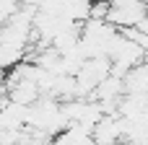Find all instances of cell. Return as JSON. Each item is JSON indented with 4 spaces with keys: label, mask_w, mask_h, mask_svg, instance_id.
Returning <instances> with one entry per match:
<instances>
[{
    "label": "cell",
    "mask_w": 148,
    "mask_h": 145,
    "mask_svg": "<svg viewBox=\"0 0 148 145\" xmlns=\"http://www.w3.org/2000/svg\"><path fill=\"white\" fill-rule=\"evenodd\" d=\"M109 75H112V60H109V57H88V60H83L81 70L75 73L81 96H83V99H91L94 91H96Z\"/></svg>",
    "instance_id": "cell-1"
},
{
    "label": "cell",
    "mask_w": 148,
    "mask_h": 145,
    "mask_svg": "<svg viewBox=\"0 0 148 145\" xmlns=\"http://www.w3.org/2000/svg\"><path fill=\"white\" fill-rule=\"evenodd\" d=\"M94 143L96 145H114L120 140H125V122L120 114H104L96 127H94Z\"/></svg>",
    "instance_id": "cell-2"
},
{
    "label": "cell",
    "mask_w": 148,
    "mask_h": 145,
    "mask_svg": "<svg viewBox=\"0 0 148 145\" xmlns=\"http://www.w3.org/2000/svg\"><path fill=\"white\" fill-rule=\"evenodd\" d=\"M52 145H96V143H94L91 130L78 127V125H70V127H65L60 135L52 138Z\"/></svg>",
    "instance_id": "cell-3"
},
{
    "label": "cell",
    "mask_w": 148,
    "mask_h": 145,
    "mask_svg": "<svg viewBox=\"0 0 148 145\" xmlns=\"http://www.w3.org/2000/svg\"><path fill=\"white\" fill-rule=\"evenodd\" d=\"M125 93H146L148 96V62H140L125 75Z\"/></svg>",
    "instance_id": "cell-4"
},
{
    "label": "cell",
    "mask_w": 148,
    "mask_h": 145,
    "mask_svg": "<svg viewBox=\"0 0 148 145\" xmlns=\"http://www.w3.org/2000/svg\"><path fill=\"white\" fill-rule=\"evenodd\" d=\"M104 3H109V5H112V3H114V0H104Z\"/></svg>",
    "instance_id": "cell-5"
},
{
    "label": "cell",
    "mask_w": 148,
    "mask_h": 145,
    "mask_svg": "<svg viewBox=\"0 0 148 145\" xmlns=\"http://www.w3.org/2000/svg\"><path fill=\"white\" fill-rule=\"evenodd\" d=\"M0 44H3V34H0Z\"/></svg>",
    "instance_id": "cell-6"
}]
</instances>
